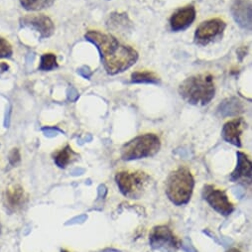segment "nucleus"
<instances>
[{
  "mask_svg": "<svg viewBox=\"0 0 252 252\" xmlns=\"http://www.w3.org/2000/svg\"><path fill=\"white\" fill-rule=\"evenodd\" d=\"M85 38L96 47L100 54L103 68L110 76L128 70L139 58L136 50L122 44L110 34L91 30L86 33Z\"/></svg>",
  "mask_w": 252,
  "mask_h": 252,
  "instance_id": "f257e3e1",
  "label": "nucleus"
},
{
  "mask_svg": "<svg viewBox=\"0 0 252 252\" xmlns=\"http://www.w3.org/2000/svg\"><path fill=\"white\" fill-rule=\"evenodd\" d=\"M179 94L188 103L207 105L215 97L216 86L214 77L210 74L195 75L186 79L179 86Z\"/></svg>",
  "mask_w": 252,
  "mask_h": 252,
  "instance_id": "f03ea898",
  "label": "nucleus"
},
{
  "mask_svg": "<svg viewBox=\"0 0 252 252\" xmlns=\"http://www.w3.org/2000/svg\"><path fill=\"white\" fill-rule=\"evenodd\" d=\"M195 187L192 172L185 166L173 171L166 182V195L176 206H183L191 200Z\"/></svg>",
  "mask_w": 252,
  "mask_h": 252,
  "instance_id": "7ed1b4c3",
  "label": "nucleus"
},
{
  "mask_svg": "<svg viewBox=\"0 0 252 252\" xmlns=\"http://www.w3.org/2000/svg\"><path fill=\"white\" fill-rule=\"evenodd\" d=\"M160 148V138L154 133H146L124 144L121 148V158L124 161H131L150 157L158 153Z\"/></svg>",
  "mask_w": 252,
  "mask_h": 252,
  "instance_id": "20e7f679",
  "label": "nucleus"
},
{
  "mask_svg": "<svg viewBox=\"0 0 252 252\" xmlns=\"http://www.w3.org/2000/svg\"><path fill=\"white\" fill-rule=\"evenodd\" d=\"M150 177L141 171L119 172L115 176L120 192L130 199H139L148 185Z\"/></svg>",
  "mask_w": 252,
  "mask_h": 252,
  "instance_id": "39448f33",
  "label": "nucleus"
},
{
  "mask_svg": "<svg viewBox=\"0 0 252 252\" xmlns=\"http://www.w3.org/2000/svg\"><path fill=\"white\" fill-rule=\"evenodd\" d=\"M149 242L153 249L163 252H177L180 248V240L167 225L153 227L149 234Z\"/></svg>",
  "mask_w": 252,
  "mask_h": 252,
  "instance_id": "423d86ee",
  "label": "nucleus"
},
{
  "mask_svg": "<svg viewBox=\"0 0 252 252\" xmlns=\"http://www.w3.org/2000/svg\"><path fill=\"white\" fill-rule=\"evenodd\" d=\"M226 23L220 18H213L202 22L195 31V42L200 46H207L222 37Z\"/></svg>",
  "mask_w": 252,
  "mask_h": 252,
  "instance_id": "0eeeda50",
  "label": "nucleus"
},
{
  "mask_svg": "<svg viewBox=\"0 0 252 252\" xmlns=\"http://www.w3.org/2000/svg\"><path fill=\"white\" fill-rule=\"evenodd\" d=\"M203 197L216 212L224 217L229 216L234 211V206L226 193L213 185H206L204 187Z\"/></svg>",
  "mask_w": 252,
  "mask_h": 252,
  "instance_id": "6e6552de",
  "label": "nucleus"
},
{
  "mask_svg": "<svg viewBox=\"0 0 252 252\" xmlns=\"http://www.w3.org/2000/svg\"><path fill=\"white\" fill-rule=\"evenodd\" d=\"M20 25L35 30L39 33L42 39L50 38L55 32V25L53 21L44 14L26 15L20 18Z\"/></svg>",
  "mask_w": 252,
  "mask_h": 252,
  "instance_id": "1a4fd4ad",
  "label": "nucleus"
},
{
  "mask_svg": "<svg viewBox=\"0 0 252 252\" xmlns=\"http://www.w3.org/2000/svg\"><path fill=\"white\" fill-rule=\"evenodd\" d=\"M235 23L243 30L252 31V3L248 0H235L230 7Z\"/></svg>",
  "mask_w": 252,
  "mask_h": 252,
  "instance_id": "9d476101",
  "label": "nucleus"
},
{
  "mask_svg": "<svg viewBox=\"0 0 252 252\" xmlns=\"http://www.w3.org/2000/svg\"><path fill=\"white\" fill-rule=\"evenodd\" d=\"M196 8L194 5H187L177 9L170 17V28L173 32L185 31L196 19Z\"/></svg>",
  "mask_w": 252,
  "mask_h": 252,
  "instance_id": "9b49d317",
  "label": "nucleus"
},
{
  "mask_svg": "<svg viewBox=\"0 0 252 252\" xmlns=\"http://www.w3.org/2000/svg\"><path fill=\"white\" fill-rule=\"evenodd\" d=\"M237 164L230 175V181L249 186L252 184V160L243 152L236 153Z\"/></svg>",
  "mask_w": 252,
  "mask_h": 252,
  "instance_id": "f8f14e48",
  "label": "nucleus"
},
{
  "mask_svg": "<svg viewBox=\"0 0 252 252\" xmlns=\"http://www.w3.org/2000/svg\"><path fill=\"white\" fill-rule=\"evenodd\" d=\"M244 126L243 118H234L227 121L222 127L221 136L226 142L236 146L241 147V134Z\"/></svg>",
  "mask_w": 252,
  "mask_h": 252,
  "instance_id": "ddd939ff",
  "label": "nucleus"
},
{
  "mask_svg": "<svg viewBox=\"0 0 252 252\" xmlns=\"http://www.w3.org/2000/svg\"><path fill=\"white\" fill-rule=\"evenodd\" d=\"M106 27L109 31L115 33L127 34L131 32L133 24L127 13L112 12L106 20Z\"/></svg>",
  "mask_w": 252,
  "mask_h": 252,
  "instance_id": "4468645a",
  "label": "nucleus"
},
{
  "mask_svg": "<svg viewBox=\"0 0 252 252\" xmlns=\"http://www.w3.org/2000/svg\"><path fill=\"white\" fill-rule=\"evenodd\" d=\"M244 111L242 101L237 97H228L221 101L218 107V112L222 117L237 116Z\"/></svg>",
  "mask_w": 252,
  "mask_h": 252,
  "instance_id": "2eb2a0df",
  "label": "nucleus"
},
{
  "mask_svg": "<svg viewBox=\"0 0 252 252\" xmlns=\"http://www.w3.org/2000/svg\"><path fill=\"white\" fill-rule=\"evenodd\" d=\"M6 205L7 207L15 211L17 209H20L25 202V194L23 189L19 185H14L10 187L6 191Z\"/></svg>",
  "mask_w": 252,
  "mask_h": 252,
  "instance_id": "dca6fc26",
  "label": "nucleus"
},
{
  "mask_svg": "<svg viewBox=\"0 0 252 252\" xmlns=\"http://www.w3.org/2000/svg\"><path fill=\"white\" fill-rule=\"evenodd\" d=\"M78 154L73 151L70 145H67L54 154V161L58 167L66 168L70 163L76 160Z\"/></svg>",
  "mask_w": 252,
  "mask_h": 252,
  "instance_id": "f3484780",
  "label": "nucleus"
},
{
  "mask_svg": "<svg viewBox=\"0 0 252 252\" xmlns=\"http://www.w3.org/2000/svg\"><path fill=\"white\" fill-rule=\"evenodd\" d=\"M132 84H148V85H159L160 78L150 71H137L131 75Z\"/></svg>",
  "mask_w": 252,
  "mask_h": 252,
  "instance_id": "a211bd4d",
  "label": "nucleus"
},
{
  "mask_svg": "<svg viewBox=\"0 0 252 252\" xmlns=\"http://www.w3.org/2000/svg\"><path fill=\"white\" fill-rule=\"evenodd\" d=\"M55 0H20L22 7L29 11H37L49 8Z\"/></svg>",
  "mask_w": 252,
  "mask_h": 252,
  "instance_id": "6ab92c4d",
  "label": "nucleus"
},
{
  "mask_svg": "<svg viewBox=\"0 0 252 252\" xmlns=\"http://www.w3.org/2000/svg\"><path fill=\"white\" fill-rule=\"evenodd\" d=\"M57 68H58V63H57V57L55 54L47 53L42 55L41 61H40V66H39L40 71L49 72Z\"/></svg>",
  "mask_w": 252,
  "mask_h": 252,
  "instance_id": "aec40b11",
  "label": "nucleus"
},
{
  "mask_svg": "<svg viewBox=\"0 0 252 252\" xmlns=\"http://www.w3.org/2000/svg\"><path fill=\"white\" fill-rule=\"evenodd\" d=\"M13 54L12 46L4 38L0 37V59L10 58Z\"/></svg>",
  "mask_w": 252,
  "mask_h": 252,
  "instance_id": "412c9836",
  "label": "nucleus"
},
{
  "mask_svg": "<svg viewBox=\"0 0 252 252\" xmlns=\"http://www.w3.org/2000/svg\"><path fill=\"white\" fill-rule=\"evenodd\" d=\"M42 130L47 137H55L58 135V133L63 132L62 130H60L57 127H44V128H42Z\"/></svg>",
  "mask_w": 252,
  "mask_h": 252,
  "instance_id": "4be33fe9",
  "label": "nucleus"
},
{
  "mask_svg": "<svg viewBox=\"0 0 252 252\" xmlns=\"http://www.w3.org/2000/svg\"><path fill=\"white\" fill-rule=\"evenodd\" d=\"M20 161V153L19 150L14 148L9 154V162L11 165H16Z\"/></svg>",
  "mask_w": 252,
  "mask_h": 252,
  "instance_id": "5701e85b",
  "label": "nucleus"
},
{
  "mask_svg": "<svg viewBox=\"0 0 252 252\" xmlns=\"http://www.w3.org/2000/svg\"><path fill=\"white\" fill-rule=\"evenodd\" d=\"M78 74H79L80 76H82L84 79L90 80V79L92 78V76H93V71H92L89 67L84 66V67H82V68H80V69L78 70Z\"/></svg>",
  "mask_w": 252,
  "mask_h": 252,
  "instance_id": "b1692460",
  "label": "nucleus"
},
{
  "mask_svg": "<svg viewBox=\"0 0 252 252\" xmlns=\"http://www.w3.org/2000/svg\"><path fill=\"white\" fill-rule=\"evenodd\" d=\"M67 96H68V99H69L70 101L74 102V101H76V100L79 98L80 95H79L78 91H77L75 88L70 87V88L68 89V91H67Z\"/></svg>",
  "mask_w": 252,
  "mask_h": 252,
  "instance_id": "393cba45",
  "label": "nucleus"
},
{
  "mask_svg": "<svg viewBox=\"0 0 252 252\" xmlns=\"http://www.w3.org/2000/svg\"><path fill=\"white\" fill-rule=\"evenodd\" d=\"M88 220V217L86 215H82L76 218H73L72 220H70L69 221L66 222V225H70V224H76V223H83Z\"/></svg>",
  "mask_w": 252,
  "mask_h": 252,
  "instance_id": "a878e982",
  "label": "nucleus"
},
{
  "mask_svg": "<svg viewBox=\"0 0 252 252\" xmlns=\"http://www.w3.org/2000/svg\"><path fill=\"white\" fill-rule=\"evenodd\" d=\"M106 194V188L104 185H100L98 187V197L99 198H103Z\"/></svg>",
  "mask_w": 252,
  "mask_h": 252,
  "instance_id": "bb28decb",
  "label": "nucleus"
},
{
  "mask_svg": "<svg viewBox=\"0 0 252 252\" xmlns=\"http://www.w3.org/2000/svg\"><path fill=\"white\" fill-rule=\"evenodd\" d=\"M84 173H85V169H83V168H76L71 171L72 176H81Z\"/></svg>",
  "mask_w": 252,
  "mask_h": 252,
  "instance_id": "cd10ccee",
  "label": "nucleus"
},
{
  "mask_svg": "<svg viewBox=\"0 0 252 252\" xmlns=\"http://www.w3.org/2000/svg\"><path fill=\"white\" fill-rule=\"evenodd\" d=\"M246 49L243 47V48H240L238 51H237V56H238V59L239 61H242L243 58L246 56Z\"/></svg>",
  "mask_w": 252,
  "mask_h": 252,
  "instance_id": "c85d7f7f",
  "label": "nucleus"
},
{
  "mask_svg": "<svg viewBox=\"0 0 252 252\" xmlns=\"http://www.w3.org/2000/svg\"><path fill=\"white\" fill-rule=\"evenodd\" d=\"M92 139H93V137H92V135H90V134H88V137L86 136L85 137V139L84 140H81L82 142H81V144H83L84 142H90V141H92Z\"/></svg>",
  "mask_w": 252,
  "mask_h": 252,
  "instance_id": "c756f323",
  "label": "nucleus"
},
{
  "mask_svg": "<svg viewBox=\"0 0 252 252\" xmlns=\"http://www.w3.org/2000/svg\"><path fill=\"white\" fill-rule=\"evenodd\" d=\"M225 252H241L238 248H235V247H233V248H230V249H228L227 251H225Z\"/></svg>",
  "mask_w": 252,
  "mask_h": 252,
  "instance_id": "7c9ffc66",
  "label": "nucleus"
},
{
  "mask_svg": "<svg viewBox=\"0 0 252 252\" xmlns=\"http://www.w3.org/2000/svg\"><path fill=\"white\" fill-rule=\"evenodd\" d=\"M61 252H69V251H67V250H65V249H62Z\"/></svg>",
  "mask_w": 252,
  "mask_h": 252,
  "instance_id": "2f4dec72",
  "label": "nucleus"
},
{
  "mask_svg": "<svg viewBox=\"0 0 252 252\" xmlns=\"http://www.w3.org/2000/svg\"><path fill=\"white\" fill-rule=\"evenodd\" d=\"M0 232H1V226H0Z\"/></svg>",
  "mask_w": 252,
  "mask_h": 252,
  "instance_id": "473e14b6",
  "label": "nucleus"
}]
</instances>
